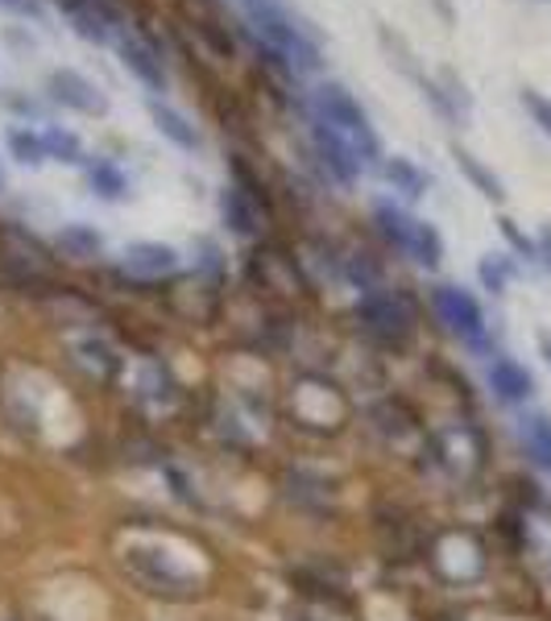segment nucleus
I'll return each mask as SVG.
<instances>
[{"label": "nucleus", "mask_w": 551, "mask_h": 621, "mask_svg": "<svg viewBox=\"0 0 551 621\" xmlns=\"http://www.w3.org/2000/svg\"><path fill=\"white\" fill-rule=\"evenodd\" d=\"M125 568L133 571L150 592H162V597H195V592H199V580H195V576L171 568L162 555L145 552V547H129V552H125Z\"/></svg>", "instance_id": "nucleus-8"}, {"label": "nucleus", "mask_w": 551, "mask_h": 621, "mask_svg": "<svg viewBox=\"0 0 551 621\" xmlns=\"http://www.w3.org/2000/svg\"><path fill=\"white\" fill-rule=\"evenodd\" d=\"M522 103H527V112L539 121V129L551 133V100L548 96H539V91H531V87H522Z\"/></svg>", "instance_id": "nucleus-27"}, {"label": "nucleus", "mask_w": 551, "mask_h": 621, "mask_svg": "<svg viewBox=\"0 0 551 621\" xmlns=\"http://www.w3.org/2000/svg\"><path fill=\"white\" fill-rule=\"evenodd\" d=\"M489 385L498 390V397H506V402H522V397H531V373L522 369L518 361H510V357H498V361L489 364Z\"/></svg>", "instance_id": "nucleus-16"}, {"label": "nucleus", "mask_w": 551, "mask_h": 621, "mask_svg": "<svg viewBox=\"0 0 551 621\" xmlns=\"http://www.w3.org/2000/svg\"><path fill=\"white\" fill-rule=\"evenodd\" d=\"M87 178H91V190H96L100 199H121L125 190H129V183H125V174L117 171L112 162H96Z\"/></svg>", "instance_id": "nucleus-23"}, {"label": "nucleus", "mask_w": 551, "mask_h": 621, "mask_svg": "<svg viewBox=\"0 0 551 621\" xmlns=\"http://www.w3.org/2000/svg\"><path fill=\"white\" fill-rule=\"evenodd\" d=\"M378 228L381 237L395 244V249H402L411 261H419V265H428V270H435L440 265V258H444V241H440V232L431 225H423V220H414V216H407V211H398L395 204H378Z\"/></svg>", "instance_id": "nucleus-3"}, {"label": "nucleus", "mask_w": 551, "mask_h": 621, "mask_svg": "<svg viewBox=\"0 0 551 621\" xmlns=\"http://www.w3.org/2000/svg\"><path fill=\"white\" fill-rule=\"evenodd\" d=\"M9 154L18 157L21 166H42V162H46L42 133H30V129H9Z\"/></svg>", "instance_id": "nucleus-22"}, {"label": "nucleus", "mask_w": 551, "mask_h": 621, "mask_svg": "<svg viewBox=\"0 0 551 621\" xmlns=\"http://www.w3.org/2000/svg\"><path fill=\"white\" fill-rule=\"evenodd\" d=\"M4 9H13V13H21V18H37L42 9H37V0H0Z\"/></svg>", "instance_id": "nucleus-29"}, {"label": "nucleus", "mask_w": 551, "mask_h": 621, "mask_svg": "<svg viewBox=\"0 0 551 621\" xmlns=\"http://www.w3.org/2000/svg\"><path fill=\"white\" fill-rule=\"evenodd\" d=\"M71 352H75V364L84 369L87 378H96V381H112L117 378V369H121L117 352L104 345V340H96V336H79V340H71Z\"/></svg>", "instance_id": "nucleus-14"}, {"label": "nucleus", "mask_w": 551, "mask_h": 621, "mask_svg": "<svg viewBox=\"0 0 551 621\" xmlns=\"http://www.w3.org/2000/svg\"><path fill=\"white\" fill-rule=\"evenodd\" d=\"M431 307H435L440 324H444L452 336H461V340L473 348H485V315L473 294L461 291V286H435V291H431Z\"/></svg>", "instance_id": "nucleus-6"}, {"label": "nucleus", "mask_w": 551, "mask_h": 621, "mask_svg": "<svg viewBox=\"0 0 551 621\" xmlns=\"http://www.w3.org/2000/svg\"><path fill=\"white\" fill-rule=\"evenodd\" d=\"M125 274H133V277H166L179 270V253H174L171 244H158V241H138V244H129L125 249Z\"/></svg>", "instance_id": "nucleus-12"}, {"label": "nucleus", "mask_w": 551, "mask_h": 621, "mask_svg": "<svg viewBox=\"0 0 551 621\" xmlns=\"http://www.w3.org/2000/svg\"><path fill=\"white\" fill-rule=\"evenodd\" d=\"M145 402H154V406H171L174 402V381L158 369V364H145V378H141V390H138Z\"/></svg>", "instance_id": "nucleus-24"}, {"label": "nucleus", "mask_w": 551, "mask_h": 621, "mask_svg": "<svg viewBox=\"0 0 551 621\" xmlns=\"http://www.w3.org/2000/svg\"><path fill=\"white\" fill-rule=\"evenodd\" d=\"M51 96L63 103V108H75V112H87V117H100L104 108H108V100L100 96V87L91 84V79H84L79 70H54Z\"/></svg>", "instance_id": "nucleus-11"}, {"label": "nucleus", "mask_w": 551, "mask_h": 621, "mask_svg": "<svg viewBox=\"0 0 551 621\" xmlns=\"http://www.w3.org/2000/svg\"><path fill=\"white\" fill-rule=\"evenodd\" d=\"M42 145H46V157H58V162H79V157H84L79 138L67 133V129H46V133H42Z\"/></svg>", "instance_id": "nucleus-25"}, {"label": "nucleus", "mask_w": 551, "mask_h": 621, "mask_svg": "<svg viewBox=\"0 0 551 621\" xmlns=\"http://www.w3.org/2000/svg\"><path fill=\"white\" fill-rule=\"evenodd\" d=\"M357 319H361V328L378 340V345H407L414 331V303L407 294H369L361 298V307H357Z\"/></svg>", "instance_id": "nucleus-5"}, {"label": "nucleus", "mask_w": 551, "mask_h": 621, "mask_svg": "<svg viewBox=\"0 0 551 621\" xmlns=\"http://www.w3.org/2000/svg\"><path fill=\"white\" fill-rule=\"evenodd\" d=\"M452 157H456V166H461V171H465L468 178L477 183V190H482L485 199H501V195H506V190H501V183H498V174L485 171L482 162L468 154V150H461V145H456V150H452Z\"/></svg>", "instance_id": "nucleus-21"}, {"label": "nucleus", "mask_w": 551, "mask_h": 621, "mask_svg": "<svg viewBox=\"0 0 551 621\" xmlns=\"http://www.w3.org/2000/svg\"><path fill=\"white\" fill-rule=\"evenodd\" d=\"M311 141H315V154L324 157V166L336 174L341 183H353V178L361 174V154H357V150H353V145H348V141L341 138L332 124L320 121V117L311 121Z\"/></svg>", "instance_id": "nucleus-10"}, {"label": "nucleus", "mask_w": 551, "mask_h": 621, "mask_svg": "<svg viewBox=\"0 0 551 621\" xmlns=\"http://www.w3.org/2000/svg\"><path fill=\"white\" fill-rule=\"evenodd\" d=\"M482 435L473 427H449L435 435V460L449 468L452 477H473L482 468Z\"/></svg>", "instance_id": "nucleus-9"}, {"label": "nucleus", "mask_w": 551, "mask_h": 621, "mask_svg": "<svg viewBox=\"0 0 551 621\" xmlns=\"http://www.w3.org/2000/svg\"><path fill=\"white\" fill-rule=\"evenodd\" d=\"M498 228H501V237H506V241L515 244L518 253H522V258H534V253H539V249H534L531 241H527V237H522V232H518L515 228V220H498Z\"/></svg>", "instance_id": "nucleus-28"}, {"label": "nucleus", "mask_w": 551, "mask_h": 621, "mask_svg": "<svg viewBox=\"0 0 551 621\" xmlns=\"http://www.w3.org/2000/svg\"><path fill=\"white\" fill-rule=\"evenodd\" d=\"M291 414L307 432H341L348 418V397L320 378H303L291 390Z\"/></svg>", "instance_id": "nucleus-4"}, {"label": "nucleus", "mask_w": 551, "mask_h": 621, "mask_svg": "<svg viewBox=\"0 0 551 621\" xmlns=\"http://www.w3.org/2000/svg\"><path fill=\"white\" fill-rule=\"evenodd\" d=\"M468 535L473 531H440V535L431 538V568L440 571L444 580H452V585H465V580H477L485 571V547L477 543V547H468L465 555H461V547L468 543Z\"/></svg>", "instance_id": "nucleus-7"}, {"label": "nucleus", "mask_w": 551, "mask_h": 621, "mask_svg": "<svg viewBox=\"0 0 551 621\" xmlns=\"http://www.w3.org/2000/svg\"><path fill=\"white\" fill-rule=\"evenodd\" d=\"M220 211H225V220L233 232H241V237L261 232V207H258V195H253V190L228 187L225 199H220Z\"/></svg>", "instance_id": "nucleus-15"}, {"label": "nucleus", "mask_w": 551, "mask_h": 621, "mask_svg": "<svg viewBox=\"0 0 551 621\" xmlns=\"http://www.w3.org/2000/svg\"><path fill=\"white\" fill-rule=\"evenodd\" d=\"M311 108H315V117L324 124H332L341 138L361 154V162H378L381 157V145H378V133H374V124L369 117L361 112V103L348 96L341 84H324L315 87V96H311Z\"/></svg>", "instance_id": "nucleus-2"}, {"label": "nucleus", "mask_w": 551, "mask_h": 621, "mask_svg": "<svg viewBox=\"0 0 551 621\" xmlns=\"http://www.w3.org/2000/svg\"><path fill=\"white\" fill-rule=\"evenodd\" d=\"M117 51H121L125 67L133 70V75H138L145 87H154V91H162V87H166V70H162V58H158L154 46H145L141 37L129 34V37H121V46H117Z\"/></svg>", "instance_id": "nucleus-13"}, {"label": "nucleus", "mask_w": 551, "mask_h": 621, "mask_svg": "<svg viewBox=\"0 0 551 621\" xmlns=\"http://www.w3.org/2000/svg\"><path fill=\"white\" fill-rule=\"evenodd\" d=\"M100 244H104L100 232H96V228H87V225H71V228H63V237H58V249L75 261L96 258V253H100Z\"/></svg>", "instance_id": "nucleus-19"}, {"label": "nucleus", "mask_w": 551, "mask_h": 621, "mask_svg": "<svg viewBox=\"0 0 551 621\" xmlns=\"http://www.w3.org/2000/svg\"><path fill=\"white\" fill-rule=\"evenodd\" d=\"M477 274H482L485 291L501 294V291H506V277H510V261H506V258H485Z\"/></svg>", "instance_id": "nucleus-26"}, {"label": "nucleus", "mask_w": 551, "mask_h": 621, "mask_svg": "<svg viewBox=\"0 0 551 621\" xmlns=\"http://www.w3.org/2000/svg\"><path fill=\"white\" fill-rule=\"evenodd\" d=\"M150 117H154L158 133H162V138H171L179 150H199V133H195V124H191L183 112H174L171 103L150 100Z\"/></svg>", "instance_id": "nucleus-17"}, {"label": "nucleus", "mask_w": 551, "mask_h": 621, "mask_svg": "<svg viewBox=\"0 0 551 621\" xmlns=\"http://www.w3.org/2000/svg\"><path fill=\"white\" fill-rule=\"evenodd\" d=\"M249 25H253V34L266 51H274L282 63L291 70H315L320 67V46L311 42L291 18H287V9L278 4V0H266V4H253L249 9Z\"/></svg>", "instance_id": "nucleus-1"}, {"label": "nucleus", "mask_w": 551, "mask_h": 621, "mask_svg": "<svg viewBox=\"0 0 551 621\" xmlns=\"http://www.w3.org/2000/svg\"><path fill=\"white\" fill-rule=\"evenodd\" d=\"M522 439H527V448H531L534 460L551 472V418H543V414L522 418Z\"/></svg>", "instance_id": "nucleus-20"}, {"label": "nucleus", "mask_w": 551, "mask_h": 621, "mask_svg": "<svg viewBox=\"0 0 551 621\" xmlns=\"http://www.w3.org/2000/svg\"><path fill=\"white\" fill-rule=\"evenodd\" d=\"M0 187H4V174H0Z\"/></svg>", "instance_id": "nucleus-32"}, {"label": "nucleus", "mask_w": 551, "mask_h": 621, "mask_svg": "<svg viewBox=\"0 0 551 621\" xmlns=\"http://www.w3.org/2000/svg\"><path fill=\"white\" fill-rule=\"evenodd\" d=\"M245 9H253V4H266V0H241Z\"/></svg>", "instance_id": "nucleus-31"}, {"label": "nucleus", "mask_w": 551, "mask_h": 621, "mask_svg": "<svg viewBox=\"0 0 551 621\" xmlns=\"http://www.w3.org/2000/svg\"><path fill=\"white\" fill-rule=\"evenodd\" d=\"M543 357H548V364H551V340L543 336Z\"/></svg>", "instance_id": "nucleus-30"}, {"label": "nucleus", "mask_w": 551, "mask_h": 621, "mask_svg": "<svg viewBox=\"0 0 551 621\" xmlns=\"http://www.w3.org/2000/svg\"><path fill=\"white\" fill-rule=\"evenodd\" d=\"M381 171H386V178L395 183V190H402L407 199H419V195L428 190V174L419 171L414 162H407V157H390Z\"/></svg>", "instance_id": "nucleus-18"}]
</instances>
